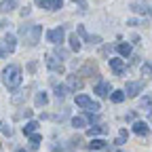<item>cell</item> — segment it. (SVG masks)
<instances>
[{
  "instance_id": "1f68e13d",
  "label": "cell",
  "mask_w": 152,
  "mask_h": 152,
  "mask_svg": "<svg viewBox=\"0 0 152 152\" xmlns=\"http://www.w3.org/2000/svg\"><path fill=\"white\" fill-rule=\"evenodd\" d=\"M21 15H23V17H28V15H30V9H28V7H26V9H21Z\"/></svg>"
},
{
  "instance_id": "603a6c76",
  "label": "cell",
  "mask_w": 152,
  "mask_h": 152,
  "mask_svg": "<svg viewBox=\"0 0 152 152\" xmlns=\"http://www.w3.org/2000/svg\"><path fill=\"white\" fill-rule=\"evenodd\" d=\"M110 97H112V102H114V104H121V102L125 99V91H114Z\"/></svg>"
},
{
  "instance_id": "e575fe53",
  "label": "cell",
  "mask_w": 152,
  "mask_h": 152,
  "mask_svg": "<svg viewBox=\"0 0 152 152\" xmlns=\"http://www.w3.org/2000/svg\"><path fill=\"white\" fill-rule=\"evenodd\" d=\"M19 152H23V150H19Z\"/></svg>"
},
{
  "instance_id": "6da1fadb",
  "label": "cell",
  "mask_w": 152,
  "mask_h": 152,
  "mask_svg": "<svg viewBox=\"0 0 152 152\" xmlns=\"http://www.w3.org/2000/svg\"><path fill=\"white\" fill-rule=\"evenodd\" d=\"M2 80L9 89H17L21 85V70H19V66H15V64L7 66L4 72H2Z\"/></svg>"
},
{
  "instance_id": "e0dca14e",
  "label": "cell",
  "mask_w": 152,
  "mask_h": 152,
  "mask_svg": "<svg viewBox=\"0 0 152 152\" xmlns=\"http://www.w3.org/2000/svg\"><path fill=\"white\" fill-rule=\"evenodd\" d=\"M116 51H118L123 57H129V55H131V47H129L127 42H121V45H116Z\"/></svg>"
},
{
  "instance_id": "83f0119b",
  "label": "cell",
  "mask_w": 152,
  "mask_h": 152,
  "mask_svg": "<svg viewBox=\"0 0 152 152\" xmlns=\"http://www.w3.org/2000/svg\"><path fill=\"white\" fill-rule=\"evenodd\" d=\"M125 140H127V131L123 129V131H121V135H118V140H116V144L121 146V144H125Z\"/></svg>"
},
{
  "instance_id": "30bf717a",
  "label": "cell",
  "mask_w": 152,
  "mask_h": 152,
  "mask_svg": "<svg viewBox=\"0 0 152 152\" xmlns=\"http://www.w3.org/2000/svg\"><path fill=\"white\" fill-rule=\"evenodd\" d=\"M76 106L78 108H91V104H93V99L89 97V95H76Z\"/></svg>"
},
{
  "instance_id": "7a4b0ae2",
  "label": "cell",
  "mask_w": 152,
  "mask_h": 152,
  "mask_svg": "<svg viewBox=\"0 0 152 152\" xmlns=\"http://www.w3.org/2000/svg\"><path fill=\"white\" fill-rule=\"evenodd\" d=\"M19 34L26 38V42H28L30 47H34V45H38V40H40L42 26H36V23H32V26H21V28H19Z\"/></svg>"
},
{
  "instance_id": "2e32d148",
  "label": "cell",
  "mask_w": 152,
  "mask_h": 152,
  "mask_svg": "<svg viewBox=\"0 0 152 152\" xmlns=\"http://www.w3.org/2000/svg\"><path fill=\"white\" fill-rule=\"evenodd\" d=\"M80 47H83V45H80V38L76 36V34H72V36H70V49H72V51H80Z\"/></svg>"
},
{
  "instance_id": "836d02e7",
  "label": "cell",
  "mask_w": 152,
  "mask_h": 152,
  "mask_svg": "<svg viewBox=\"0 0 152 152\" xmlns=\"http://www.w3.org/2000/svg\"><path fill=\"white\" fill-rule=\"evenodd\" d=\"M150 118H152V112H150Z\"/></svg>"
},
{
  "instance_id": "4316f807",
  "label": "cell",
  "mask_w": 152,
  "mask_h": 152,
  "mask_svg": "<svg viewBox=\"0 0 152 152\" xmlns=\"http://www.w3.org/2000/svg\"><path fill=\"white\" fill-rule=\"evenodd\" d=\"M0 129H2V133H4V135H11V133H13V129H11L7 123H2V125H0Z\"/></svg>"
},
{
  "instance_id": "7c38bea8",
  "label": "cell",
  "mask_w": 152,
  "mask_h": 152,
  "mask_svg": "<svg viewBox=\"0 0 152 152\" xmlns=\"http://www.w3.org/2000/svg\"><path fill=\"white\" fill-rule=\"evenodd\" d=\"M53 89H55L57 99H64V97H66V93H68V87H64V85H57L55 80H53Z\"/></svg>"
},
{
  "instance_id": "3957f363",
  "label": "cell",
  "mask_w": 152,
  "mask_h": 152,
  "mask_svg": "<svg viewBox=\"0 0 152 152\" xmlns=\"http://www.w3.org/2000/svg\"><path fill=\"white\" fill-rule=\"evenodd\" d=\"M64 38H66L64 28H53V30H49V32H47V40H49V42H53V45H57V47H61Z\"/></svg>"
},
{
  "instance_id": "d6a6232c",
  "label": "cell",
  "mask_w": 152,
  "mask_h": 152,
  "mask_svg": "<svg viewBox=\"0 0 152 152\" xmlns=\"http://www.w3.org/2000/svg\"><path fill=\"white\" fill-rule=\"evenodd\" d=\"M74 2H76V0H74ZM78 2H85V0H78Z\"/></svg>"
},
{
  "instance_id": "ffe728a7",
  "label": "cell",
  "mask_w": 152,
  "mask_h": 152,
  "mask_svg": "<svg viewBox=\"0 0 152 152\" xmlns=\"http://www.w3.org/2000/svg\"><path fill=\"white\" fill-rule=\"evenodd\" d=\"M4 47H7L11 53L15 51V36H13V34H7V38H4Z\"/></svg>"
},
{
  "instance_id": "8992f818",
  "label": "cell",
  "mask_w": 152,
  "mask_h": 152,
  "mask_svg": "<svg viewBox=\"0 0 152 152\" xmlns=\"http://www.w3.org/2000/svg\"><path fill=\"white\" fill-rule=\"evenodd\" d=\"M45 61H47V68H49L51 72H55V74H64V72H66L64 64H61V61H57L53 55H47V59H45Z\"/></svg>"
},
{
  "instance_id": "5b68a950",
  "label": "cell",
  "mask_w": 152,
  "mask_h": 152,
  "mask_svg": "<svg viewBox=\"0 0 152 152\" xmlns=\"http://www.w3.org/2000/svg\"><path fill=\"white\" fill-rule=\"evenodd\" d=\"M36 4L47 11H59L64 7V0H36Z\"/></svg>"
},
{
  "instance_id": "44dd1931",
  "label": "cell",
  "mask_w": 152,
  "mask_h": 152,
  "mask_svg": "<svg viewBox=\"0 0 152 152\" xmlns=\"http://www.w3.org/2000/svg\"><path fill=\"white\" fill-rule=\"evenodd\" d=\"M36 129H38V123H36V121H30V123L23 127V133H26V135H32Z\"/></svg>"
},
{
  "instance_id": "8fae6325",
  "label": "cell",
  "mask_w": 152,
  "mask_h": 152,
  "mask_svg": "<svg viewBox=\"0 0 152 152\" xmlns=\"http://www.w3.org/2000/svg\"><path fill=\"white\" fill-rule=\"evenodd\" d=\"M13 9H17V0H2L0 2V13H11Z\"/></svg>"
},
{
  "instance_id": "4dcf8cb0",
  "label": "cell",
  "mask_w": 152,
  "mask_h": 152,
  "mask_svg": "<svg viewBox=\"0 0 152 152\" xmlns=\"http://www.w3.org/2000/svg\"><path fill=\"white\" fill-rule=\"evenodd\" d=\"M89 110H93V112H97V110H99V104H95V102H93V104H91V108H89Z\"/></svg>"
},
{
  "instance_id": "4fadbf2b",
  "label": "cell",
  "mask_w": 152,
  "mask_h": 152,
  "mask_svg": "<svg viewBox=\"0 0 152 152\" xmlns=\"http://www.w3.org/2000/svg\"><path fill=\"white\" fill-rule=\"evenodd\" d=\"M95 93H97L99 97H106V95L110 93V85L108 83H99L97 87H95Z\"/></svg>"
},
{
  "instance_id": "7402d4cb",
  "label": "cell",
  "mask_w": 152,
  "mask_h": 152,
  "mask_svg": "<svg viewBox=\"0 0 152 152\" xmlns=\"http://www.w3.org/2000/svg\"><path fill=\"white\" fill-rule=\"evenodd\" d=\"M40 142H42V135H38V133H32V135H30V146L32 148H38Z\"/></svg>"
},
{
  "instance_id": "f1b7e54d",
  "label": "cell",
  "mask_w": 152,
  "mask_h": 152,
  "mask_svg": "<svg viewBox=\"0 0 152 152\" xmlns=\"http://www.w3.org/2000/svg\"><path fill=\"white\" fill-rule=\"evenodd\" d=\"M55 55H57V57H64V59H68V53H66L64 49H59V47L55 49Z\"/></svg>"
},
{
  "instance_id": "277c9868",
  "label": "cell",
  "mask_w": 152,
  "mask_h": 152,
  "mask_svg": "<svg viewBox=\"0 0 152 152\" xmlns=\"http://www.w3.org/2000/svg\"><path fill=\"white\" fill-rule=\"evenodd\" d=\"M142 91H144V80H131L125 87V95H129V97H135Z\"/></svg>"
},
{
  "instance_id": "ac0fdd59",
  "label": "cell",
  "mask_w": 152,
  "mask_h": 152,
  "mask_svg": "<svg viewBox=\"0 0 152 152\" xmlns=\"http://www.w3.org/2000/svg\"><path fill=\"white\" fill-rule=\"evenodd\" d=\"M47 104H49V97H47V93H45V91H40V93L36 95V106L40 108V106H47Z\"/></svg>"
},
{
  "instance_id": "484cf974",
  "label": "cell",
  "mask_w": 152,
  "mask_h": 152,
  "mask_svg": "<svg viewBox=\"0 0 152 152\" xmlns=\"http://www.w3.org/2000/svg\"><path fill=\"white\" fill-rule=\"evenodd\" d=\"M83 74H97V68H95V64H91V61H89V64L85 66Z\"/></svg>"
},
{
  "instance_id": "ba28073f",
  "label": "cell",
  "mask_w": 152,
  "mask_h": 152,
  "mask_svg": "<svg viewBox=\"0 0 152 152\" xmlns=\"http://www.w3.org/2000/svg\"><path fill=\"white\" fill-rule=\"evenodd\" d=\"M66 87H68V91H78V89L83 87V80L76 78V74H74V76H68V85H66Z\"/></svg>"
},
{
  "instance_id": "f546056e",
  "label": "cell",
  "mask_w": 152,
  "mask_h": 152,
  "mask_svg": "<svg viewBox=\"0 0 152 152\" xmlns=\"http://www.w3.org/2000/svg\"><path fill=\"white\" fill-rule=\"evenodd\" d=\"M36 66H38L36 61H30V64H28V70H30V72H36Z\"/></svg>"
},
{
  "instance_id": "5bb4252c",
  "label": "cell",
  "mask_w": 152,
  "mask_h": 152,
  "mask_svg": "<svg viewBox=\"0 0 152 152\" xmlns=\"http://www.w3.org/2000/svg\"><path fill=\"white\" fill-rule=\"evenodd\" d=\"M104 133H106V129H104V127H99V125H95V127L87 129V135H89V137H95V135H104Z\"/></svg>"
},
{
  "instance_id": "9c48e42d",
  "label": "cell",
  "mask_w": 152,
  "mask_h": 152,
  "mask_svg": "<svg viewBox=\"0 0 152 152\" xmlns=\"http://www.w3.org/2000/svg\"><path fill=\"white\" fill-rule=\"evenodd\" d=\"M133 131H135L137 135H144V137H146V135H150V127H148L146 123H142V121H137L135 125H133Z\"/></svg>"
},
{
  "instance_id": "d6986e66",
  "label": "cell",
  "mask_w": 152,
  "mask_h": 152,
  "mask_svg": "<svg viewBox=\"0 0 152 152\" xmlns=\"http://www.w3.org/2000/svg\"><path fill=\"white\" fill-rule=\"evenodd\" d=\"M89 148H91V150H104V148H106V142H104V140H95V137H93V140H91V144H89Z\"/></svg>"
},
{
  "instance_id": "52a82bcc",
  "label": "cell",
  "mask_w": 152,
  "mask_h": 152,
  "mask_svg": "<svg viewBox=\"0 0 152 152\" xmlns=\"http://www.w3.org/2000/svg\"><path fill=\"white\" fill-rule=\"evenodd\" d=\"M108 64H110L112 72L116 74V76H121V74L125 72V61H123V59H118V57H112V59H108Z\"/></svg>"
},
{
  "instance_id": "d4e9b609",
  "label": "cell",
  "mask_w": 152,
  "mask_h": 152,
  "mask_svg": "<svg viewBox=\"0 0 152 152\" xmlns=\"http://www.w3.org/2000/svg\"><path fill=\"white\" fill-rule=\"evenodd\" d=\"M85 123H87L85 116H74V118H72V125H74L76 129H78V127H85Z\"/></svg>"
},
{
  "instance_id": "9a60e30c",
  "label": "cell",
  "mask_w": 152,
  "mask_h": 152,
  "mask_svg": "<svg viewBox=\"0 0 152 152\" xmlns=\"http://www.w3.org/2000/svg\"><path fill=\"white\" fill-rule=\"evenodd\" d=\"M131 11L148 15V4H146V2H133V4H131Z\"/></svg>"
},
{
  "instance_id": "cb8c5ba5",
  "label": "cell",
  "mask_w": 152,
  "mask_h": 152,
  "mask_svg": "<svg viewBox=\"0 0 152 152\" xmlns=\"http://www.w3.org/2000/svg\"><path fill=\"white\" fill-rule=\"evenodd\" d=\"M140 106H142L144 110H148V108L152 106V93H150V95H146V97H142V102H140Z\"/></svg>"
}]
</instances>
